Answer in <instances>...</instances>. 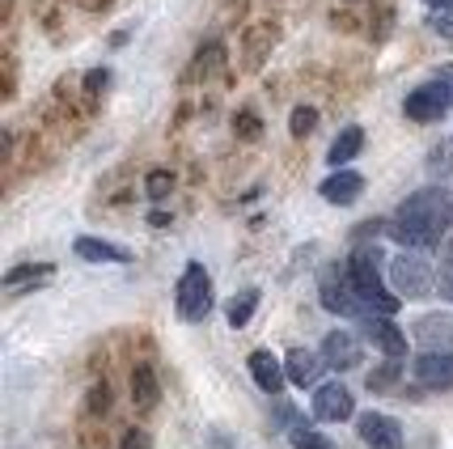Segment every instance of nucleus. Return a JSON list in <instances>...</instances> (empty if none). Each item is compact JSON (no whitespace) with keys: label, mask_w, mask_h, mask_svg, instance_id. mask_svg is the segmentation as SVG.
<instances>
[{"label":"nucleus","mask_w":453,"mask_h":449,"mask_svg":"<svg viewBox=\"0 0 453 449\" xmlns=\"http://www.w3.org/2000/svg\"><path fill=\"white\" fill-rule=\"evenodd\" d=\"M453 229V196L441 191V187H424L415 196L403 199L390 234L403 242V246H415V251H428L441 237Z\"/></svg>","instance_id":"f257e3e1"},{"label":"nucleus","mask_w":453,"mask_h":449,"mask_svg":"<svg viewBox=\"0 0 453 449\" xmlns=\"http://www.w3.org/2000/svg\"><path fill=\"white\" fill-rule=\"evenodd\" d=\"M377 259H381V254L369 251V246L352 254V263H348V275H352V284H356V297L365 301V314H398L403 297H398L395 289H386V280H381V267H377Z\"/></svg>","instance_id":"f03ea898"},{"label":"nucleus","mask_w":453,"mask_h":449,"mask_svg":"<svg viewBox=\"0 0 453 449\" xmlns=\"http://www.w3.org/2000/svg\"><path fill=\"white\" fill-rule=\"evenodd\" d=\"M386 280H390V289H395L403 301H415V297H428L436 284V272L433 263H428V254L407 246V251H398L390 263H386Z\"/></svg>","instance_id":"7ed1b4c3"},{"label":"nucleus","mask_w":453,"mask_h":449,"mask_svg":"<svg viewBox=\"0 0 453 449\" xmlns=\"http://www.w3.org/2000/svg\"><path fill=\"white\" fill-rule=\"evenodd\" d=\"M178 314L187 322H203L212 310V275L203 272V263H187V272L178 275Z\"/></svg>","instance_id":"20e7f679"},{"label":"nucleus","mask_w":453,"mask_h":449,"mask_svg":"<svg viewBox=\"0 0 453 449\" xmlns=\"http://www.w3.org/2000/svg\"><path fill=\"white\" fill-rule=\"evenodd\" d=\"M449 106H453V89H449V81L445 77L415 85L411 94H407V102H403L407 119H415V123H436V119H445Z\"/></svg>","instance_id":"39448f33"},{"label":"nucleus","mask_w":453,"mask_h":449,"mask_svg":"<svg viewBox=\"0 0 453 449\" xmlns=\"http://www.w3.org/2000/svg\"><path fill=\"white\" fill-rule=\"evenodd\" d=\"M356 437L369 449H403V424L386 411H365L356 415Z\"/></svg>","instance_id":"423d86ee"},{"label":"nucleus","mask_w":453,"mask_h":449,"mask_svg":"<svg viewBox=\"0 0 453 449\" xmlns=\"http://www.w3.org/2000/svg\"><path fill=\"white\" fill-rule=\"evenodd\" d=\"M411 373L415 382L428 386V391H453V348L419 352L411 360Z\"/></svg>","instance_id":"0eeeda50"},{"label":"nucleus","mask_w":453,"mask_h":449,"mask_svg":"<svg viewBox=\"0 0 453 449\" xmlns=\"http://www.w3.org/2000/svg\"><path fill=\"white\" fill-rule=\"evenodd\" d=\"M365 339H369L377 352H386L390 360H403V356H407V335L395 327V314H365Z\"/></svg>","instance_id":"6e6552de"},{"label":"nucleus","mask_w":453,"mask_h":449,"mask_svg":"<svg viewBox=\"0 0 453 449\" xmlns=\"http://www.w3.org/2000/svg\"><path fill=\"white\" fill-rule=\"evenodd\" d=\"M322 306H326L331 314H343V318H356V314L365 310V301L356 297L352 275H343V272L322 275Z\"/></svg>","instance_id":"1a4fd4ad"},{"label":"nucleus","mask_w":453,"mask_h":449,"mask_svg":"<svg viewBox=\"0 0 453 449\" xmlns=\"http://www.w3.org/2000/svg\"><path fill=\"white\" fill-rule=\"evenodd\" d=\"M314 415L326 420V424H339V420H352L356 415V394L343 386V382H326L318 386L314 394Z\"/></svg>","instance_id":"9d476101"},{"label":"nucleus","mask_w":453,"mask_h":449,"mask_svg":"<svg viewBox=\"0 0 453 449\" xmlns=\"http://www.w3.org/2000/svg\"><path fill=\"white\" fill-rule=\"evenodd\" d=\"M415 344L424 352L453 348V314H445V310L419 314V318H415Z\"/></svg>","instance_id":"9b49d317"},{"label":"nucleus","mask_w":453,"mask_h":449,"mask_svg":"<svg viewBox=\"0 0 453 449\" xmlns=\"http://www.w3.org/2000/svg\"><path fill=\"white\" fill-rule=\"evenodd\" d=\"M250 377H255V386L263 394H280L284 391V382H288V369H284V360L280 356H272L267 348H258V352H250Z\"/></svg>","instance_id":"f8f14e48"},{"label":"nucleus","mask_w":453,"mask_h":449,"mask_svg":"<svg viewBox=\"0 0 453 449\" xmlns=\"http://www.w3.org/2000/svg\"><path fill=\"white\" fill-rule=\"evenodd\" d=\"M318 191H322V199H326V204H335V208H348V204H356V199L365 196V178L356 174V170H343V166H339L335 174L326 178V182H322Z\"/></svg>","instance_id":"ddd939ff"},{"label":"nucleus","mask_w":453,"mask_h":449,"mask_svg":"<svg viewBox=\"0 0 453 449\" xmlns=\"http://www.w3.org/2000/svg\"><path fill=\"white\" fill-rule=\"evenodd\" d=\"M318 352L326 356L331 369H356V365H360V339H356L352 331H331Z\"/></svg>","instance_id":"4468645a"},{"label":"nucleus","mask_w":453,"mask_h":449,"mask_svg":"<svg viewBox=\"0 0 453 449\" xmlns=\"http://www.w3.org/2000/svg\"><path fill=\"white\" fill-rule=\"evenodd\" d=\"M322 365H326V356H322V352H310V348H293L284 356V369H288V382H293V386H314Z\"/></svg>","instance_id":"2eb2a0df"},{"label":"nucleus","mask_w":453,"mask_h":449,"mask_svg":"<svg viewBox=\"0 0 453 449\" xmlns=\"http://www.w3.org/2000/svg\"><path fill=\"white\" fill-rule=\"evenodd\" d=\"M73 251H77V259H85V263H132V254L123 251V246L102 242V237H77Z\"/></svg>","instance_id":"dca6fc26"},{"label":"nucleus","mask_w":453,"mask_h":449,"mask_svg":"<svg viewBox=\"0 0 453 449\" xmlns=\"http://www.w3.org/2000/svg\"><path fill=\"white\" fill-rule=\"evenodd\" d=\"M51 280V263H21L4 275V289L9 293H21V289H35V284H47Z\"/></svg>","instance_id":"f3484780"},{"label":"nucleus","mask_w":453,"mask_h":449,"mask_svg":"<svg viewBox=\"0 0 453 449\" xmlns=\"http://www.w3.org/2000/svg\"><path fill=\"white\" fill-rule=\"evenodd\" d=\"M360 149H365V132H360V128H343V132L335 136V144H331L326 161H331V166L339 170V166H348V161H352Z\"/></svg>","instance_id":"a211bd4d"},{"label":"nucleus","mask_w":453,"mask_h":449,"mask_svg":"<svg viewBox=\"0 0 453 449\" xmlns=\"http://www.w3.org/2000/svg\"><path fill=\"white\" fill-rule=\"evenodd\" d=\"M132 399H136L144 411L157 407V377H153L149 365H136V369H132Z\"/></svg>","instance_id":"6ab92c4d"},{"label":"nucleus","mask_w":453,"mask_h":449,"mask_svg":"<svg viewBox=\"0 0 453 449\" xmlns=\"http://www.w3.org/2000/svg\"><path fill=\"white\" fill-rule=\"evenodd\" d=\"M258 310V289H246V293L229 297V306H225V318H229V327H246Z\"/></svg>","instance_id":"aec40b11"},{"label":"nucleus","mask_w":453,"mask_h":449,"mask_svg":"<svg viewBox=\"0 0 453 449\" xmlns=\"http://www.w3.org/2000/svg\"><path fill=\"white\" fill-rule=\"evenodd\" d=\"M288 441H293V449H339L331 437H322V432L310 429V424H293V429H288Z\"/></svg>","instance_id":"412c9836"},{"label":"nucleus","mask_w":453,"mask_h":449,"mask_svg":"<svg viewBox=\"0 0 453 449\" xmlns=\"http://www.w3.org/2000/svg\"><path fill=\"white\" fill-rule=\"evenodd\" d=\"M288 128H293V136H310L318 128V111L314 106H296L293 119H288Z\"/></svg>","instance_id":"4be33fe9"},{"label":"nucleus","mask_w":453,"mask_h":449,"mask_svg":"<svg viewBox=\"0 0 453 449\" xmlns=\"http://www.w3.org/2000/svg\"><path fill=\"white\" fill-rule=\"evenodd\" d=\"M428 26H433L436 35H445V39H453V4H445V9H433V18H428Z\"/></svg>","instance_id":"5701e85b"},{"label":"nucleus","mask_w":453,"mask_h":449,"mask_svg":"<svg viewBox=\"0 0 453 449\" xmlns=\"http://www.w3.org/2000/svg\"><path fill=\"white\" fill-rule=\"evenodd\" d=\"M170 187H174V178L165 174V170H153V174H149V196H153V199L170 196Z\"/></svg>","instance_id":"b1692460"},{"label":"nucleus","mask_w":453,"mask_h":449,"mask_svg":"<svg viewBox=\"0 0 453 449\" xmlns=\"http://www.w3.org/2000/svg\"><path fill=\"white\" fill-rule=\"evenodd\" d=\"M106 81H111V73H106V68H94V73L85 77V89H89V94H98V89L106 85Z\"/></svg>","instance_id":"393cba45"},{"label":"nucleus","mask_w":453,"mask_h":449,"mask_svg":"<svg viewBox=\"0 0 453 449\" xmlns=\"http://www.w3.org/2000/svg\"><path fill=\"white\" fill-rule=\"evenodd\" d=\"M119 449H149V437H144L140 429H132L127 437H123V445H119Z\"/></svg>","instance_id":"a878e982"},{"label":"nucleus","mask_w":453,"mask_h":449,"mask_svg":"<svg viewBox=\"0 0 453 449\" xmlns=\"http://www.w3.org/2000/svg\"><path fill=\"white\" fill-rule=\"evenodd\" d=\"M89 403H94V411L111 407V391H106V382H102V386H94V399H89Z\"/></svg>","instance_id":"bb28decb"},{"label":"nucleus","mask_w":453,"mask_h":449,"mask_svg":"<svg viewBox=\"0 0 453 449\" xmlns=\"http://www.w3.org/2000/svg\"><path fill=\"white\" fill-rule=\"evenodd\" d=\"M441 77L449 81V89H453V68H441Z\"/></svg>","instance_id":"cd10ccee"},{"label":"nucleus","mask_w":453,"mask_h":449,"mask_svg":"<svg viewBox=\"0 0 453 449\" xmlns=\"http://www.w3.org/2000/svg\"><path fill=\"white\" fill-rule=\"evenodd\" d=\"M428 4H433V9H445V4H453V0H428Z\"/></svg>","instance_id":"c85d7f7f"}]
</instances>
